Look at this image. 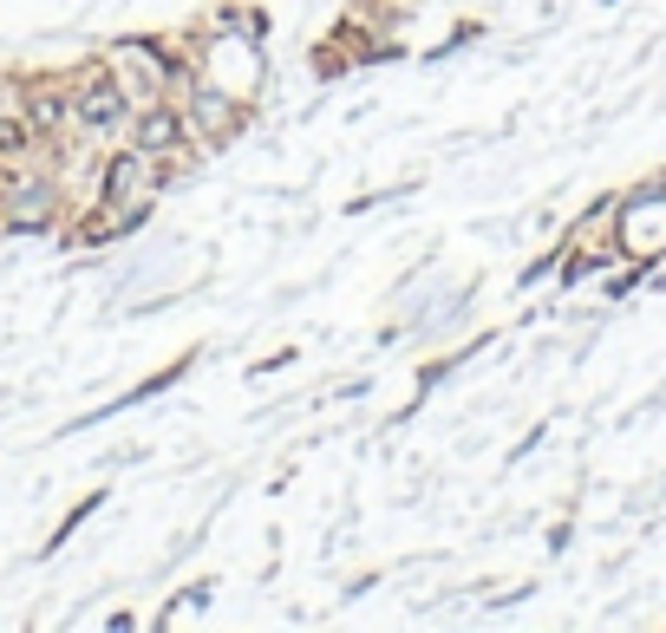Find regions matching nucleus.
<instances>
[{"mask_svg": "<svg viewBox=\"0 0 666 633\" xmlns=\"http://www.w3.org/2000/svg\"><path fill=\"white\" fill-rule=\"evenodd\" d=\"M621 229H627V249H634V255H654L666 242V190H641V197L621 210Z\"/></svg>", "mask_w": 666, "mask_h": 633, "instance_id": "f257e3e1", "label": "nucleus"}, {"mask_svg": "<svg viewBox=\"0 0 666 633\" xmlns=\"http://www.w3.org/2000/svg\"><path fill=\"white\" fill-rule=\"evenodd\" d=\"M138 177H145V163H138V157H118V163L105 170V197H131Z\"/></svg>", "mask_w": 666, "mask_h": 633, "instance_id": "20e7f679", "label": "nucleus"}, {"mask_svg": "<svg viewBox=\"0 0 666 633\" xmlns=\"http://www.w3.org/2000/svg\"><path fill=\"white\" fill-rule=\"evenodd\" d=\"M40 215H46V190H40V183H27V190L13 197V222H40Z\"/></svg>", "mask_w": 666, "mask_h": 633, "instance_id": "39448f33", "label": "nucleus"}, {"mask_svg": "<svg viewBox=\"0 0 666 633\" xmlns=\"http://www.w3.org/2000/svg\"><path fill=\"white\" fill-rule=\"evenodd\" d=\"M177 131H183V125H177V112H150L145 131H138V144H145V150H170V144H177Z\"/></svg>", "mask_w": 666, "mask_h": 633, "instance_id": "7ed1b4c3", "label": "nucleus"}, {"mask_svg": "<svg viewBox=\"0 0 666 633\" xmlns=\"http://www.w3.org/2000/svg\"><path fill=\"white\" fill-rule=\"evenodd\" d=\"M78 118H85V125H118V118H125V92H118L112 78H92V85L78 92Z\"/></svg>", "mask_w": 666, "mask_h": 633, "instance_id": "f03ea898", "label": "nucleus"}]
</instances>
